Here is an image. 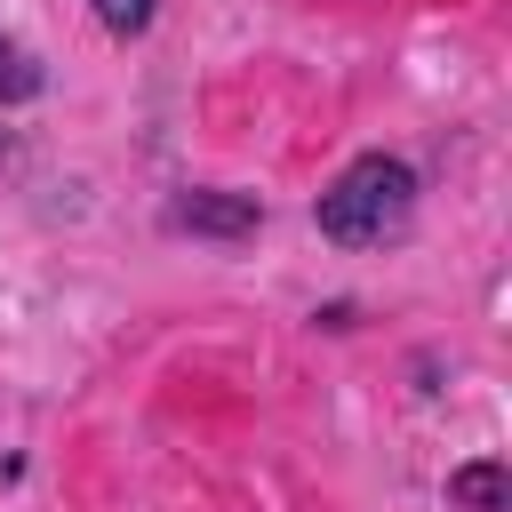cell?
Listing matches in <instances>:
<instances>
[{
    "label": "cell",
    "mask_w": 512,
    "mask_h": 512,
    "mask_svg": "<svg viewBox=\"0 0 512 512\" xmlns=\"http://www.w3.org/2000/svg\"><path fill=\"white\" fill-rule=\"evenodd\" d=\"M312 216H320V232L336 248H384V240H400L416 224V168L392 160V152H360V160H344L328 176Z\"/></svg>",
    "instance_id": "obj_1"
},
{
    "label": "cell",
    "mask_w": 512,
    "mask_h": 512,
    "mask_svg": "<svg viewBox=\"0 0 512 512\" xmlns=\"http://www.w3.org/2000/svg\"><path fill=\"white\" fill-rule=\"evenodd\" d=\"M152 8H160V0H96V24H104L112 40H136V32L152 24Z\"/></svg>",
    "instance_id": "obj_5"
},
{
    "label": "cell",
    "mask_w": 512,
    "mask_h": 512,
    "mask_svg": "<svg viewBox=\"0 0 512 512\" xmlns=\"http://www.w3.org/2000/svg\"><path fill=\"white\" fill-rule=\"evenodd\" d=\"M24 96H40V64L16 40H0V104H24Z\"/></svg>",
    "instance_id": "obj_4"
},
{
    "label": "cell",
    "mask_w": 512,
    "mask_h": 512,
    "mask_svg": "<svg viewBox=\"0 0 512 512\" xmlns=\"http://www.w3.org/2000/svg\"><path fill=\"white\" fill-rule=\"evenodd\" d=\"M264 224L256 192H184L168 200V232H200V240H248Z\"/></svg>",
    "instance_id": "obj_2"
},
{
    "label": "cell",
    "mask_w": 512,
    "mask_h": 512,
    "mask_svg": "<svg viewBox=\"0 0 512 512\" xmlns=\"http://www.w3.org/2000/svg\"><path fill=\"white\" fill-rule=\"evenodd\" d=\"M448 504H464V512H512V472H504L496 456L456 464V472H448Z\"/></svg>",
    "instance_id": "obj_3"
}]
</instances>
